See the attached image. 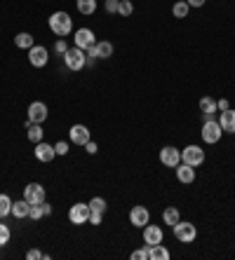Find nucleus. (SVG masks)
<instances>
[{
    "label": "nucleus",
    "instance_id": "9d476101",
    "mask_svg": "<svg viewBox=\"0 0 235 260\" xmlns=\"http://www.w3.org/2000/svg\"><path fill=\"white\" fill-rule=\"evenodd\" d=\"M24 199L31 206L33 204H42L45 202V187L40 185V183H28V185L24 187Z\"/></svg>",
    "mask_w": 235,
    "mask_h": 260
},
{
    "label": "nucleus",
    "instance_id": "f03ea898",
    "mask_svg": "<svg viewBox=\"0 0 235 260\" xmlns=\"http://www.w3.org/2000/svg\"><path fill=\"white\" fill-rule=\"evenodd\" d=\"M64 64H66L68 71H83L85 66H87V54H85V49L68 47L66 54H64Z\"/></svg>",
    "mask_w": 235,
    "mask_h": 260
},
{
    "label": "nucleus",
    "instance_id": "4c0bfd02",
    "mask_svg": "<svg viewBox=\"0 0 235 260\" xmlns=\"http://www.w3.org/2000/svg\"><path fill=\"white\" fill-rule=\"evenodd\" d=\"M85 150H87V153H90V155H94V153H97V150H99V148H97V143H94V141H87V143H85Z\"/></svg>",
    "mask_w": 235,
    "mask_h": 260
},
{
    "label": "nucleus",
    "instance_id": "423d86ee",
    "mask_svg": "<svg viewBox=\"0 0 235 260\" xmlns=\"http://www.w3.org/2000/svg\"><path fill=\"white\" fill-rule=\"evenodd\" d=\"M181 162L191 164V167H200L205 162V150L200 146H186L181 150Z\"/></svg>",
    "mask_w": 235,
    "mask_h": 260
},
{
    "label": "nucleus",
    "instance_id": "b1692460",
    "mask_svg": "<svg viewBox=\"0 0 235 260\" xmlns=\"http://www.w3.org/2000/svg\"><path fill=\"white\" fill-rule=\"evenodd\" d=\"M76 7H78V12H80V14L90 16V14H94V12H97V0H76Z\"/></svg>",
    "mask_w": 235,
    "mask_h": 260
},
{
    "label": "nucleus",
    "instance_id": "c756f323",
    "mask_svg": "<svg viewBox=\"0 0 235 260\" xmlns=\"http://www.w3.org/2000/svg\"><path fill=\"white\" fill-rule=\"evenodd\" d=\"M9 237H12V232H9L7 223H0V249H2V246L9 242Z\"/></svg>",
    "mask_w": 235,
    "mask_h": 260
},
{
    "label": "nucleus",
    "instance_id": "f257e3e1",
    "mask_svg": "<svg viewBox=\"0 0 235 260\" xmlns=\"http://www.w3.org/2000/svg\"><path fill=\"white\" fill-rule=\"evenodd\" d=\"M50 21V28L54 35H59V38H66L68 33L73 31V19H71V14L68 12H54V14L47 19Z\"/></svg>",
    "mask_w": 235,
    "mask_h": 260
},
{
    "label": "nucleus",
    "instance_id": "6e6552de",
    "mask_svg": "<svg viewBox=\"0 0 235 260\" xmlns=\"http://www.w3.org/2000/svg\"><path fill=\"white\" fill-rule=\"evenodd\" d=\"M47 115H50L47 106H45L42 101H33V103L28 106V113H26V117H28V122H33V124H42V122H45V120H47Z\"/></svg>",
    "mask_w": 235,
    "mask_h": 260
},
{
    "label": "nucleus",
    "instance_id": "e433bc0d",
    "mask_svg": "<svg viewBox=\"0 0 235 260\" xmlns=\"http://www.w3.org/2000/svg\"><path fill=\"white\" fill-rule=\"evenodd\" d=\"M26 260H42V253L38 249H31V251L26 253Z\"/></svg>",
    "mask_w": 235,
    "mask_h": 260
},
{
    "label": "nucleus",
    "instance_id": "473e14b6",
    "mask_svg": "<svg viewBox=\"0 0 235 260\" xmlns=\"http://www.w3.org/2000/svg\"><path fill=\"white\" fill-rule=\"evenodd\" d=\"M66 49H68V45H66V40H64V38H59V40L54 42V52H57V54H61V57H64V54H66Z\"/></svg>",
    "mask_w": 235,
    "mask_h": 260
},
{
    "label": "nucleus",
    "instance_id": "cd10ccee",
    "mask_svg": "<svg viewBox=\"0 0 235 260\" xmlns=\"http://www.w3.org/2000/svg\"><path fill=\"white\" fill-rule=\"evenodd\" d=\"M90 211L106 213V199H104V197H94V199H90Z\"/></svg>",
    "mask_w": 235,
    "mask_h": 260
},
{
    "label": "nucleus",
    "instance_id": "20e7f679",
    "mask_svg": "<svg viewBox=\"0 0 235 260\" xmlns=\"http://www.w3.org/2000/svg\"><path fill=\"white\" fill-rule=\"evenodd\" d=\"M200 136H202V141H205V143H210V146L219 143V141H221V136H224V129H221L219 120H207V122L202 124Z\"/></svg>",
    "mask_w": 235,
    "mask_h": 260
},
{
    "label": "nucleus",
    "instance_id": "a878e982",
    "mask_svg": "<svg viewBox=\"0 0 235 260\" xmlns=\"http://www.w3.org/2000/svg\"><path fill=\"white\" fill-rule=\"evenodd\" d=\"M12 216V199L7 195H0V220Z\"/></svg>",
    "mask_w": 235,
    "mask_h": 260
},
{
    "label": "nucleus",
    "instance_id": "dca6fc26",
    "mask_svg": "<svg viewBox=\"0 0 235 260\" xmlns=\"http://www.w3.org/2000/svg\"><path fill=\"white\" fill-rule=\"evenodd\" d=\"M35 157H38L40 162H52V160L57 157V150H54V146H52V143H45V141H40V143H35Z\"/></svg>",
    "mask_w": 235,
    "mask_h": 260
},
{
    "label": "nucleus",
    "instance_id": "4be33fe9",
    "mask_svg": "<svg viewBox=\"0 0 235 260\" xmlns=\"http://www.w3.org/2000/svg\"><path fill=\"white\" fill-rule=\"evenodd\" d=\"M162 220H165V225H172V228H174L176 223L181 220V213H179L176 206H167V209L162 211Z\"/></svg>",
    "mask_w": 235,
    "mask_h": 260
},
{
    "label": "nucleus",
    "instance_id": "5701e85b",
    "mask_svg": "<svg viewBox=\"0 0 235 260\" xmlns=\"http://www.w3.org/2000/svg\"><path fill=\"white\" fill-rule=\"evenodd\" d=\"M14 45H17L19 49H31L35 45V40L31 33H17V35H14Z\"/></svg>",
    "mask_w": 235,
    "mask_h": 260
},
{
    "label": "nucleus",
    "instance_id": "f3484780",
    "mask_svg": "<svg viewBox=\"0 0 235 260\" xmlns=\"http://www.w3.org/2000/svg\"><path fill=\"white\" fill-rule=\"evenodd\" d=\"M219 124H221L224 134H235V110L233 108L221 110V115H219Z\"/></svg>",
    "mask_w": 235,
    "mask_h": 260
},
{
    "label": "nucleus",
    "instance_id": "72a5a7b5",
    "mask_svg": "<svg viewBox=\"0 0 235 260\" xmlns=\"http://www.w3.org/2000/svg\"><path fill=\"white\" fill-rule=\"evenodd\" d=\"M54 150H57V155H68V141H59V143H54Z\"/></svg>",
    "mask_w": 235,
    "mask_h": 260
},
{
    "label": "nucleus",
    "instance_id": "ddd939ff",
    "mask_svg": "<svg viewBox=\"0 0 235 260\" xmlns=\"http://www.w3.org/2000/svg\"><path fill=\"white\" fill-rule=\"evenodd\" d=\"M148 220H151V213H148L146 206H132V209H129V223H132L134 228L148 225Z\"/></svg>",
    "mask_w": 235,
    "mask_h": 260
},
{
    "label": "nucleus",
    "instance_id": "9b49d317",
    "mask_svg": "<svg viewBox=\"0 0 235 260\" xmlns=\"http://www.w3.org/2000/svg\"><path fill=\"white\" fill-rule=\"evenodd\" d=\"M68 141L76 143V146H85L87 141H92V138H90V129H87L85 124H73V127L68 129Z\"/></svg>",
    "mask_w": 235,
    "mask_h": 260
},
{
    "label": "nucleus",
    "instance_id": "0eeeda50",
    "mask_svg": "<svg viewBox=\"0 0 235 260\" xmlns=\"http://www.w3.org/2000/svg\"><path fill=\"white\" fill-rule=\"evenodd\" d=\"M73 42H76V47H80V49L87 52L90 47L97 45V35H94L92 28H78L76 35H73Z\"/></svg>",
    "mask_w": 235,
    "mask_h": 260
},
{
    "label": "nucleus",
    "instance_id": "6ab92c4d",
    "mask_svg": "<svg viewBox=\"0 0 235 260\" xmlns=\"http://www.w3.org/2000/svg\"><path fill=\"white\" fill-rule=\"evenodd\" d=\"M169 258H172V253H169L162 244L148 246V260H169Z\"/></svg>",
    "mask_w": 235,
    "mask_h": 260
},
{
    "label": "nucleus",
    "instance_id": "f8f14e48",
    "mask_svg": "<svg viewBox=\"0 0 235 260\" xmlns=\"http://www.w3.org/2000/svg\"><path fill=\"white\" fill-rule=\"evenodd\" d=\"M160 162L169 167V169H174L176 164L181 162V150H176L174 146H165L160 150Z\"/></svg>",
    "mask_w": 235,
    "mask_h": 260
},
{
    "label": "nucleus",
    "instance_id": "aec40b11",
    "mask_svg": "<svg viewBox=\"0 0 235 260\" xmlns=\"http://www.w3.org/2000/svg\"><path fill=\"white\" fill-rule=\"evenodd\" d=\"M26 136H28V141H33V143H40L42 136H45V131H42V124L28 122V124H26Z\"/></svg>",
    "mask_w": 235,
    "mask_h": 260
},
{
    "label": "nucleus",
    "instance_id": "2f4dec72",
    "mask_svg": "<svg viewBox=\"0 0 235 260\" xmlns=\"http://www.w3.org/2000/svg\"><path fill=\"white\" fill-rule=\"evenodd\" d=\"M132 260H148V246H143V249H136V251H132V256H129Z\"/></svg>",
    "mask_w": 235,
    "mask_h": 260
},
{
    "label": "nucleus",
    "instance_id": "1a4fd4ad",
    "mask_svg": "<svg viewBox=\"0 0 235 260\" xmlns=\"http://www.w3.org/2000/svg\"><path fill=\"white\" fill-rule=\"evenodd\" d=\"M28 61H31V66H35V68H45L47 61H50V52L42 47V45H33V47L28 49Z\"/></svg>",
    "mask_w": 235,
    "mask_h": 260
},
{
    "label": "nucleus",
    "instance_id": "4468645a",
    "mask_svg": "<svg viewBox=\"0 0 235 260\" xmlns=\"http://www.w3.org/2000/svg\"><path fill=\"white\" fill-rule=\"evenodd\" d=\"M162 237H165L162 228H158V225H143V244L146 246L162 244Z\"/></svg>",
    "mask_w": 235,
    "mask_h": 260
},
{
    "label": "nucleus",
    "instance_id": "f704fd0d",
    "mask_svg": "<svg viewBox=\"0 0 235 260\" xmlns=\"http://www.w3.org/2000/svg\"><path fill=\"white\" fill-rule=\"evenodd\" d=\"M118 5H120V0H106V12H109V14H116Z\"/></svg>",
    "mask_w": 235,
    "mask_h": 260
},
{
    "label": "nucleus",
    "instance_id": "412c9836",
    "mask_svg": "<svg viewBox=\"0 0 235 260\" xmlns=\"http://www.w3.org/2000/svg\"><path fill=\"white\" fill-rule=\"evenodd\" d=\"M28 211H31V204L26 202V199H21V202H12V216L14 218H28Z\"/></svg>",
    "mask_w": 235,
    "mask_h": 260
},
{
    "label": "nucleus",
    "instance_id": "bb28decb",
    "mask_svg": "<svg viewBox=\"0 0 235 260\" xmlns=\"http://www.w3.org/2000/svg\"><path fill=\"white\" fill-rule=\"evenodd\" d=\"M97 54H99V59H111L113 57V45L109 40L97 42Z\"/></svg>",
    "mask_w": 235,
    "mask_h": 260
},
{
    "label": "nucleus",
    "instance_id": "7c9ffc66",
    "mask_svg": "<svg viewBox=\"0 0 235 260\" xmlns=\"http://www.w3.org/2000/svg\"><path fill=\"white\" fill-rule=\"evenodd\" d=\"M42 216H45L42 204H33V206H31V211H28V218H31V220H40Z\"/></svg>",
    "mask_w": 235,
    "mask_h": 260
},
{
    "label": "nucleus",
    "instance_id": "58836bf2",
    "mask_svg": "<svg viewBox=\"0 0 235 260\" xmlns=\"http://www.w3.org/2000/svg\"><path fill=\"white\" fill-rule=\"evenodd\" d=\"M217 108H219V110H228V108H231V103H228L226 98H221V101H217Z\"/></svg>",
    "mask_w": 235,
    "mask_h": 260
},
{
    "label": "nucleus",
    "instance_id": "a211bd4d",
    "mask_svg": "<svg viewBox=\"0 0 235 260\" xmlns=\"http://www.w3.org/2000/svg\"><path fill=\"white\" fill-rule=\"evenodd\" d=\"M200 110H202V117H205V122H207V120H217V117H214V115H217V101H214V98L212 96H202L200 98Z\"/></svg>",
    "mask_w": 235,
    "mask_h": 260
},
{
    "label": "nucleus",
    "instance_id": "7ed1b4c3",
    "mask_svg": "<svg viewBox=\"0 0 235 260\" xmlns=\"http://www.w3.org/2000/svg\"><path fill=\"white\" fill-rule=\"evenodd\" d=\"M172 230H174V237L181 244H193L195 237H198V228H195L193 223H186V220H179Z\"/></svg>",
    "mask_w": 235,
    "mask_h": 260
},
{
    "label": "nucleus",
    "instance_id": "2eb2a0df",
    "mask_svg": "<svg viewBox=\"0 0 235 260\" xmlns=\"http://www.w3.org/2000/svg\"><path fill=\"white\" fill-rule=\"evenodd\" d=\"M176 171V178H179V183H184V185H191L195 180V167H191V164H186V162H179L174 167Z\"/></svg>",
    "mask_w": 235,
    "mask_h": 260
},
{
    "label": "nucleus",
    "instance_id": "c85d7f7f",
    "mask_svg": "<svg viewBox=\"0 0 235 260\" xmlns=\"http://www.w3.org/2000/svg\"><path fill=\"white\" fill-rule=\"evenodd\" d=\"M132 12H134L132 0H120V5H118V14H120V16H129Z\"/></svg>",
    "mask_w": 235,
    "mask_h": 260
},
{
    "label": "nucleus",
    "instance_id": "c9c22d12",
    "mask_svg": "<svg viewBox=\"0 0 235 260\" xmlns=\"http://www.w3.org/2000/svg\"><path fill=\"white\" fill-rule=\"evenodd\" d=\"M101 220H104V213L90 211V223H92V225H101Z\"/></svg>",
    "mask_w": 235,
    "mask_h": 260
},
{
    "label": "nucleus",
    "instance_id": "39448f33",
    "mask_svg": "<svg viewBox=\"0 0 235 260\" xmlns=\"http://www.w3.org/2000/svg\"><path fill=\"white\" fill-rule=\"evenodd\" d=\"M68 220H71L73 225H85V223H90V204H83V202L73 204V206L68 209Z\"/></svg>",
    "mask_w": 235,
    "mask_h": 260
},
{
    "label": "nucleus",
    "instance_id": "ea45409f",
    "mask_svg": "<svg viewBox=\"0 0 235 260\" xmlns=\"http://www.w3.org/2000/svg\"><path fill=\"white\" fill-rule=\"evenodd\" d=\"M186 2H188L191 7H202V5H205L207 0H186Z\"/></svg>",
    "mask_w": 235,
    "mask_h": 260
},
{
    "label": "nucleus",
    "instance_id": "393cba45",
    "mask_svg": "<svg viewBox=\"0 0 235 260\" xmlns=\"http://www.w3.org/2000/svg\"><path fill=\"white\" fill-rule=\"evenodd\" d=\"M188 12H191V5H188L186 0H179V2H174V5H172V14H174L176 19H186V16H188Z\"/></svg>",
    "mask_w": 235,
    "mask_h": 260
}]
</instances>
